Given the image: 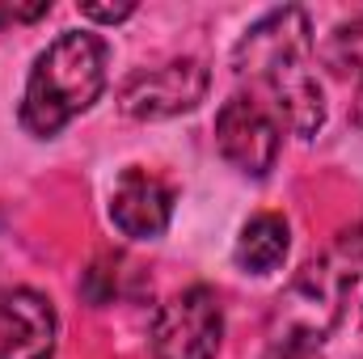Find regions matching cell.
I'll return each mask as SVG.
<instances>
[{
	"instance_id": "1",
	"label": "cell",
	"mask_w": 363,
	"mask_h": 359,
	"mask_svg": "<svg viewBox=\"0 0 363 359\" xmlns=\"http://www.w3.org/2000/svg\"><path fill=\"white\" fill-rule=\"evenodd\" d=\"M233 68L271 93L274 118L296 136H317L325 123V93L313 77V26L308 13L287 4L267 13L233 51Z\"/></svg>"
},
{
	"instance_id": "10",
	"label": "cell",
	"mask_w": 363,
	"mask_h": 359,
	"mask_svg": "<svg viewBox=\"0 0 363 359\" xmlns=\"http://www.w3.org/2000/svg\"><path fill=\"white\" fill-rule=\"evenodd\" d=\"M51 13V0H34V4H0V26H17V21H38Z\"/></svg>"
},
{
	"instance_id": "7",
	"label": "cell",
	"mask_w": 363,
	"mask_h": 359,
	"mask_svg": "<svg viewBox=\"0 0 363 359\" xmlns=\"http://www.w3.org/2000/svg\"><path fill=\"white\" fill-rule=\"evenodd\" d=\"M55 355V309L34 287L0 292V359Z\"/></svg>"
},
{
	"instance_id": "4",
	"label": "cell",
	"mask_w": 363,
	"mask_h": 359,
	"mask_svg": "<svg viewBox=\"0 0 363 359\" xmlns=\"http://www.w3.org/2000/svg\"><path fill=\"white\" fill-rule=\"evenodd\" d=\"M279 118L267 101L254 93H237L216 114V144L228 165H237L245 178H267L279 161Z\"/></svg>"
},
{
	"instance_id": "2",
	"label": "cell",
	"mask_w": 363,
	"mask_h": 359,
	"mask_svg": "<svg viewBox=\"0 0 363 359\" xmlns=\"http://www.w3.org/2000/svg\"><path fill=\"white\" fill-rule=\"evenodd\" d=\"M106 89V43L85 30L60 34L30 68L21 97V127L38 140L68 127Z\"/></svg>"
},
{
	"instance_id": "11",
	"label": "cell",
	"mask_w": 363,
	"mask_h": 359,
	"mask_svg": "<svg viewBox=\"0 0 363 359\" xmlns=\"http://www.w3.org/2000/svg\"><path fill=\"white\" fill-rule=\"evenodd\" d=\"M131 13H135L131 0H123V4H81V17H89V21H123Z\"/></svg>"
},
{
	"instance_id": "5",
	"label": "cell",
	"mask_w": 363,
	"mask_h": 359,
	"mask_svg": "<svg viewBox=\"0 0 363 359\" xmlns=\"http://www.w3.org/2000/svg\"><path fill=\"white\" fill-rule=\"evenodd\" d=\"M207 85H211V77H207L203 60H174V64L135 72L118 89V106L131 118H178L207 97Z\"/></svg>"
},
{
	"instance_id": "3",
	"label": "cell",
	"mask_w": 363,
	"mask_h": 359,
	"mask_svg": "<svg viewBox=\"0 0 363 359\" xmlns=\"http://www.w3.org/2000/svg\"><path fill=\"white\" fill-rule=\"evenodd\" d=\"M224 338V309L207 283L182 287L152 321V359H216Z\"/></svg>"
},
{
	"instance_id": "9",
	"label": "cell",
	"mask_w": 363,
	"mask_h": 359,
	"mask_svg": "<svg viewBox=\"0 0 363 359\" xmlns=\"http://www.w3.org/2000/svg\"><path fill=\"white\" fill-rule=\"evenodd\" d=\"M325 64L338 77H355V85L363 89V13L334 26V34L325 43Z\"/></svg>"
},
{
	"instance_id": "8",
	"label": "cell",
	"mask_w": 363,
	"mask_h": 359,
	"mask_svg": "<svg viewBox=\"0 0 363 359\" xmlns=\"http://www.w3.org/2000/svg\"><path fill=\"white\" fill-rule=\"evenodd\" d=\"M287 245H291L287 220L279 211H258L245 220V228L237 237V267L245 275H271L274 267H283Z\"/></svg>"
},
{
	"instance_id": "6",
	"label": "cell",
	"mask_w": 363,
	"mask_h": 359,
	"mask_svg": "<svg viewBox=\"0 0 363 359\" xmlns=\"http://www.w3.org/2000/svg\"><path fill=\"white\" fill-rule=\"evenodd\" d=\"M169 216H174L169 182H161L140 165L118 174L114 190H110V220L118 224V233H127L135 241H152L169 228Z\"/></svg>"
}]
</instances>
